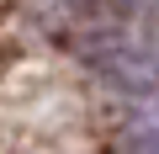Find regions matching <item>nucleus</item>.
Listing matches in <instances>:
<instances>
[{"instance_id":"2","label":"nucleus","mask_w":159,"mask_h":154,"mask_svg":"<svg viewBox=\"0 0 159 154\" xmlns=\"http://www.w3.org/2000/svg\"><path fill=\"white\" fill-rule=\"evenodd\" d=\"M122 154H159V91L127 117V128H122Z\"/></svg>"},{"instance_id":"1","label":"nucleus","mask_w":159,"mask_h":154,"mask_svg":"<svg viewBox=\"0 0 159 154\" xmlns=\"http://www.w3.org/2000/svg\"><path fill=\"white\" fill-rule=\"evenodd\" d=\"M74 53L96 80H106L122 96H154L159 91V27L96 21L74 37Z\"/></svg>"},{"instance_id":"3","label":"nucleus","mask_w":159,"mask_h":154,"mask_svg":"<svg viewBox=\"0 0 159 154\" xmlns=\"http://www.w3.org/2000/svg\"><path fill=\"white\" fill-rule=\"evenodd\" d=\"M127 6H159V0H127Z\"/></svg>"}]
</instances>
